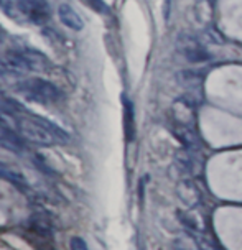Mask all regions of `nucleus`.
<instances>
[{
    "mask_svg": "<svg viewBox=\"0 0 242 250\" xmlns=\"http://www.w3.org/2000/svg\"><path fill=\"white\" fill-rule=\"evenodd\" d=\"M44 68H46L44 58L31 50L7 51L3 56H0V69L7 74L25 76L31 71H40Z\"/></svg>",
    "mask_w": 242,
    "mask_h": 250,
    "instance_id": "3",
    "label": "nucleus"
},
{
    "mask_svg": "<svg viewBox=\"0 0 242 250\" xmlns=\"http://www.w3.org/2000/svg\"><path fill=\"white\" fill-rule=\"evenodd\" d=\"M173 250H198L196 244H191L188 239H183V237H178L173 240Z\"/></svg>",
    "mask_w": 242,
    "mask_h": 250,
    "instance_id": "12",
    "label": "nucleus"
},
{
    "mask_svg": "<svg viewBox=\"0 0 242 250\" xmlns=\"http://www.w3.org/2000/svg\"><path fill=\"white\" fill-rule=\"evenodd\" d=\"M0 3H2V5L5 7V8H8V7H15V5L12 3V0H0Z\"/></svg>",
    "mask_w": 242,
    "mask_h": 250,
    "instance_id": "15",
    "label": "nucleus"
},
{
    "mask_svg": "<svg viewBox=\"0 0 242 250\" xmlns=\"http://www.w3.org/2000/svg\"><path fill=\"white\" fill-rule=\"evenodd\" d=\"M15 91L20 97H23L25 101L37 102L42 105H50L56 104L61 101L63 94L55 84L46 81L43 78H28L23 81L17 83Z\"/></svg>",
    "mask_w": 242,
    "mask_h": 250,
    "instance_id": "2",
    "label": "nucleus"
},
{
    "mask_svg": "<svg viewBox=\"0 0 242 250\" xmlns=\"http://www.w3.org/2000/svg\"><path fill=\"white\" fill-rule=\"evenodd\" d=\"M175 48H176L178 55H180L183 60H186L188 62H193V64H201V62L211 60V55H209V51L203 46V43L190 33L178 35L176 42H175Z\"/></svg>",
    "mask_w": 242,
    "mask_h": 250,
    "instance_id": "4",
    "label": "nucleus"
},
{
    "mask_svg": "<svg viewBox=\"0 0 242 250\" xmlns=\"http://www.w3.org/2000/svg\"><path fill=\"white\" fill-rule=\"evenodd\" d=\"M15 8L33 25H44L51 17V8L46 0H17Z\"/></svg>",
    "mask_w": 242,
    "mask_h": 250,
    "instance_id": "5",
    "label": "nucleus"
},
{
    "mask_svg": "<svg viewBox=\"0 0 242 250\" xmlns=\"http://www.w3.org/2000/svg\"><path fill=\"white\" fill-rule=\"evenodd\" d=\"M175 165H176V168L180 169L181 173V178H188L193 175V171H195V160H193L191 156V151L188 150H180L176 155H175Z\"/></svg>",
    "mask_w": 242,
    "mask_h": 250,
    "instance_id": "10",
    "label": "nucleus"
},
{
    "mask_svg": "<svg viewBox=\"0 0 242 250\" xmlns=\"http://www.w3.org/2000/svg\"><path fill=\"white\" fill-rule=\"evenodd\" d=\"M58 15H60V20L63 21V25H66L68 28L76 30V31L83 30V26H84L83 20H81V17L69 5L63 3V5L58 7Z\"/></svg>",
    "mask_w": 242,
    "mask_h": 250,
    "instance_id": "9",
    "label": "nucleus"
},
{
    "mask_svg": "<svg viewBox=\"0 0 242 250\" xmlns=\"http://www.w3.org/2000/svg\"><path fill=\"white\" fill-rule=\"evenodd\" d=\"M122 104H124V130L127 142H132L135 138V114H133V104L131 99H127L122 96Z\"/></svg>",
    "mask_w": 242,
    "mask_h": 250,
    "instance_id": "8",
    "label": "nucleus"
},
{
    "mask_svg": "<svg viewBox=\"0 0 242 250\" xmlns=\"http://www.w3.org/2000/svg\"><path fill=\"white\" fill-rule=\"evenodd\" d=\"M12 127L26 142L40 146H53L56 144H68L69 135L50 120L26 112L15 114L10 110Z\"/></svg>",
    "mask_w": 242,
    "mask_h": 250,
    "instance_id": "1",
    "label": "nucleus"
},
{
    "mask_svg": "<svg viewBox=\"0 0 242 250\" xmlns=\"http://www.w3.org/2000/svg\"><path fill=\"white\" fill-rule=\"evenodd\" d=\"M69 249L71 250H89L86 240H84L83 237H78V235H76V237H71Z\"/></svg>",
    "mask_w": 242,
    "mask_h": 250,
    "instance_id": "13",
    "label": "nucleus"
},
{
    "mask_svg": "<svg viewBox=\"0 0 242 250\" xmlns=\"http://www.w3.org/2000/svg\"><path fill=\"white\" fill-rule=\"evenodd\" d=\"M176 196L188 209H196L201 204V193L190 178H180L176 183Z\"/></svg>",
    "mask_w": 242,
    "mask_h": 250,
    "instance_id": "7",
    "label": "nucleus"
},
{
    "mask_svg": "<svg viewBox=\"0 0 242 250\" xmlns=\"http://www.w3.org/2000/svg\"><path fill=\"white\" fill-rule=\"evenodd\" d=\"M170 125L168 127L172 128L173 135L180 140V144L185 146V150L188 151H195V150H199L201 146V142L198 135H196L195 128L190 122H183V120H178V119H172L168 122Z\"/></svg>",
    "mask_w": 242,
    "mask_h": 250,
    "instance_id": "6",
    "label": "nucleus"
},
{
    "mask_svg": "<svg viewBox=\"0 0 242 250\" xmlns=\"http://www.w3.org/2000/svg\"><path fill=\"white\" fill-rule=\"evenodd\" d=\"M88 5L92 8V10L99 12V13H107L109 12V8H107L106 2H102V0H86Z\"/></svg>",
    "mask_w": 242,
    "mask_h": 250,
    "instance_id": "14",
    "label": "nucleus"
},
{
    "mask_svg": "<svg viewBox=\"0 0 242 250\" xmlns=\"http://www.w3.org/2000/svg\"><path fill=\"white\" fill-rule=\"evenodd\" d=\"M176 219H178V222L183 226V229L190 234V237H193V235H196V234H201L199 224L195 221V217H193L190 212L181 211V209H176Z\"/></svg>",
    "mask_w": 242,
    "mask_h": 250,
    "instance_id": "11",
    "label": "nucleus"
},
{
    "mask_svg": "<svg viewBox=\"0 0 242 250\" xmlns=\"http://www.w3.org/2000/svg\"><path fill=\"white\" fill-rule=\"evenodd\" d=\"M2 42H3V30L0 28V44H2Z\"/></svg>",
    "mask_w": 242,
    "mask_h": 250,
    "instance_id": "16",
    "label": "nucleus"
}]
</instances>
